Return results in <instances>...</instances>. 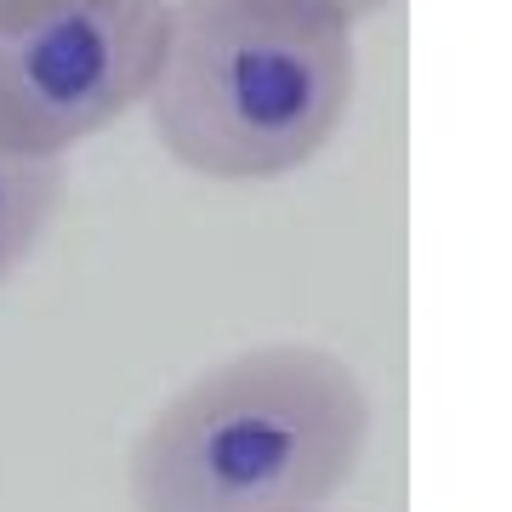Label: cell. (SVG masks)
Segmentation results:
<instances>
[{
	"mask_svg": "<svg viewBox=\"0 0 512 512\" xmlns=\"http://www.w3.org/2000/svg\"><path fill=\"white\" fill-rule=\"evenodd\" d=\"M376 427L359 370L313 342H268L200 370L143 421L126 456L137 512L325 507Z\"/></svg>",
	"mask_w": 512,
	"mask_h": 512,
	"instance_id": "obj_1",
	"label": "cell"
},
{
	"mask_svg": "<svg viewBox=\"0 0 512 512\" xmlns=\"http://www.w3.org/2000/svg\"><path fill=\"white\" fill-rule=\"evenodd\" d=\"M353 18L330 0H171L148 126L205 183H279L353 109Z\"/></svg>",
	"mask_w": 512,
	"mask_h": 512,
	"instance_id": "obj_2",
	"label": "cell"
},
{
	"mask_svg": "<svg viewBox=\"0 0 512 512\" xmlns=\"http://www.w3.org/2000/svg\"><path fill=\"white\" fill-rule=\"evenodd\" d=\"M171 0H86L0 29V148L63 160L154 92Z\"/></svg>",
	"mask_w": 512,
	"mask_h": 512,
	"instance_id": "obj_3",
	"label": "cell"
},
{
	"mask_svg": "<svg viewBox=\"0 0 512 512\" xmlns=\"http://www.w3.org/2000/svg\"><path fill=\"white\" fill-rule=\"evenodd\" d=\"M63 194H69L63 160H29V154L0 148V285L35 256Z\"/></svg>",
	"mask_w": 512,
	"mask_h": 512,
	"instance_id": "obj_4",
	"label": "cell"
},
{
	"mask_svg": "<svg viewBox=\"0 0 512 512\" xmlns=\"http://www.w3.org/2000/svg\"><path fill=\"white\" fill-rule=\"evenodd\" d=\"M69 6H86V0H0V29H29V23H46Z\"/></svg>",
	"mask_w": 512,
	"mask_h": 512,
	"instance_id": "obj_5",
	"label": "cell"
},
{
	"mask_svg": "<svg viewBox=\"0 0 512 512\" xmlns=\"http://www.w3.org/2000/svg\"><path fill=\"white\" fill-rule=\"evenodd\" d=\"M330 6H342L353 23H365V18H376V12H387L393 0H330Z\"/></svg>",
	"mask_w": 512,
	"mask_h": 512,
	"instance_id": "obj_6",
	"label": "cell"
},
{
	"mask_svg": "<svg viewBox=\"0 0 512 512\" xmlns=\"http://www.w3.org/2000/svg\"><path fill=\"white\" fill-rule=\"evenodd\" d=\"M296 512H325V507H296Z\"/></svg>",
	"mask_w": 512,
	"mask_h": 512,
	"instance_id": "obj_7",
	"label": "cell"
}]
</instances>
